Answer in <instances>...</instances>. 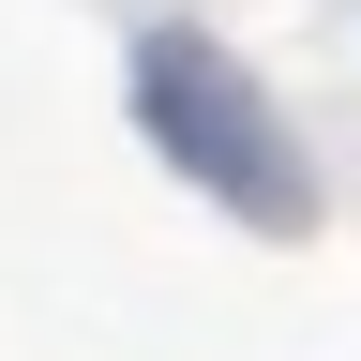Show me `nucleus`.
<instances>
[{
  "label": "nucleus",
  "mask_w": 361,
  "mask_h": 361,
  "mask_svg": "<svg viewBox=\"0 0 361 361\" xmlns=\"http://www.w3.org/2000/svg\"><path fill=\"white\" fill-rule=\"evenodd\" d=\"M135 135L196 180V196H226L241 226H301L316 180H301V135L256 106V75L226 61V45L196 30H135Z\"/></svg>",
  "instance_id": "1"
}]
</instances>
